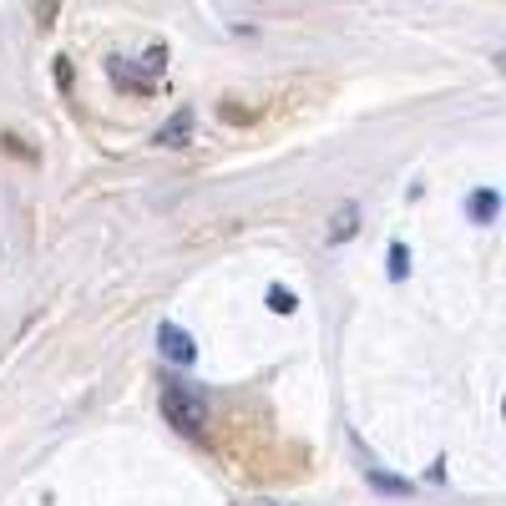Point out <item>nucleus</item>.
I'll return each instance as SVG.
<instances>
[{
  "instance_id": "6",
  "label": "nucleus",
  "mask_w": 506,
  "mask_h": 506,
  "mask_svg": "<svg viewBox=\"0 0 506 506\" xmlns=\"http://www.w3.org/2000/svg\"><path fill=\"white\" fill-rule=\"evenodd\" d=\"M370 486H374V491H385V496H410V481H400V476H380V471H370Z\"/></svg>"
},
{
  "instance_id": "5",
  "label": "nucleus",
  "mask_w": 506,
  "mask_h": 506,
  "mask_svg": "<svg viewBox=\"0 0 506 506\" xmlns=\"http://www.w3.org/2000/svg\"><path fill=\"white\" fill-rule=\"evenodd\" d=\"M354 228H360V213H354V208H340V213H334L330 238H334V243H340V238H354Z\"/></svg>"
},
{
  "instance_id": "1",
  "label": "nucleus",
  "mask_w": 506,
  "mask_h": 506,
  "mask_svg": "<svg viewBox=\"0 0 506 506\" xmlns=\"http://www.w3.org/2000/svg\"><path fill=\"white\" fill-rule=\"evenodd\" d=\"M163 416L183 436H198L208 426V406H203V395L193 385H163Z\"/></svg>"
},
{
  "instance_id": "9",
  "label": "nucleus",
  "mask_w": 506,
  "mask_h": 506,
  "mask_svg": "<svg viewBox=\"0 0 506 506\" xmlns=\"http://www.w3.org/2000/svg\"><path fill=\"white\" fill-rule=\"evenodd\" d=\"M56 5H61V0H36V21L51 26V21H56Z\"/></svg>"
},
{
  "instance_id": "2",
  "label": "nucleus",
  "mask_w": 506,
  "mask_h": 506,
  "mask_svg": "<svg viewBox=\"0 0 506 506\" xmlns=\"http://www.w3.org/2000/svg\"><path fill=\"white\" fill-rule=\"evenodd\" d=\"M157 350H163V360H173V364L198 360V344H193V334H187L183 324H163V330H157Z\"/></svg>"
},
{
  "instance_id": "7",
  "label": "nucleus",
  "mask_w": 506,
  "mask_h": 506,
  "mask_svg": "<svg viewBox=\"0 0 506 506\" xmlns=\"http://www.w3.org/2000/svg\"><path fill=\"white\" fill-rule=\"evenodd\" d=\"M269 309H274V314H294V309H299V299L289 294L284 284H274V289H269Z\"/></svg>"
},
{
  "instance_id": "4",
  "label": "nucleus",
  "mask_w": 506,
  "mask_h": 506,
  "mask_svg": "<svg viewBox=\"0 0 506 506\" xmlns=\"http://www.w3.org/2000/svg\"><path fill=\"white\" fill-rule=\"evenodd\" d=\"M496 208H501V198H496L491 187H481V193H471V223H491Z\"/></svg>"
},
{
  "instance_id": "3",
  "label": "nucleus",
  "mask_w": 506,
  "mask_h": 506,
  "mask_svg": "<svg viewBox=\"0 0 506 506\" xmlns=\"http://www.w3.org/2000/svg\"><path fill=\"white\" fill-rule=\"evenodd\" d=\"M187 137H193V111L183 107V111H173V117H167L163 127H157L153 142H157V147H183Z\"/></svg>"
},
{
  "instance_id": "8",
  "label": "nucleus",
  "mask_w": 506,
  "mask_h": 506,
  "mask_svg": "<svg viewBox=\"0 0 506 506\" xmlns=\"http://www.w3.org/2000/svg\"><path fill=\"white\" fill-rule=\"evenodd\" d=\"M406 274H410V248L395 243V248H390V279H406Z\"/></svg>"
}]
</instances>
